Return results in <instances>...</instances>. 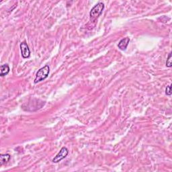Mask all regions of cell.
<instances>
[{
	"label": "cell",
	"instance_id": "obj_7",
	"mask_svg": "<svg viewBox=\"0 0 172 172\" xmlns=\"http://www.w3.org/2000/svg\"><path fill=\"white\" fill-rule=\"evenodd\" d=\"M10 158H11V156H10V155L8 154V153L0 155V163H1V165L8 162Z\"/></svg>",
	"mask_w": 172,
	"mask_h": 172
},
{
	"label": "cell",
	"instance_id": "obj_9",
	"mask_svg": "<svg viewBox=\"0 0 172 172\" xmlns=\"http://www.w3.org/2000/svg\"><path fill=\"white\" fill-rule=\"evenodd\" d=\"M165 94L167 96H171V85L167 86L165 89Z\"/></svg>",
	"mask_w": 172,
	"mask_h": 172
},
{
	"label": "cell",
	"instance_id": "obj_3",
	"mask_svg": "<svg viewBox=\"0 0 172 172\" xmlns=\"http://www.w3.org/2000/svg\"><path fill=\"white\" fill-rule=\"evenodd\" d=\"M69 154V150L67 147H62L58 154L55 156L52 159V162L53 163H59L61 161L63 160V159H65L67 157V155Z\"/></svg>",
	"mask_w": 172,
	"mask_h": 172
},
{
	"label": "cell",
	"instance_id": "obj_2",
	"mask_svg": "<svg viewBox=\"0 0 172 172\" xmlns=\"http://www.w3.org/2000/svg\"><path fill=\"white\" fill-rule=\"evenodd\" d=\"M104 9V4L102 2H99L96 6L92 7L89 12V16L92 20H95L97 19L100 15L102 14L103 10Z\"/></svg>",
	"mask_w": 172,
	"mask_h": 172
},
{
	"label": "cell",
	"instance_id": "obj_4",
	"mask_svg": "<svg viewBox=\"0 0 172 172\" xmlns=\"http://www.w3.org/2000/svg\"><path fill=\"white\" fill-rule=\"evenodd\" d=\"M20 47L21 54H22V56L24 59H27V58H28L30 56V49H29L28 44L26 43V42L25 41H23L22 42H21Z\"/></svg>",
	"mask_w": 172,
	"mask_h": 172
},
{
	"label": "cell",
	"instance_id": "obj_1",
	"mask_svg": "<svg viewBox=\"0 0 172 172\" xmlns=\"http://www.w3.org/2000/svg\"><path fill=\"white\" fill-rule=\"evenodd\" d=\"M50 72V67L49 65H45L37 71L36 78L34 79V83H37L48 78Z\"/></svg>",
	"mask_w": 172,
	"mask_h": 172
},
{
	"label": "cell",
	"instance_id": "obj_5",
	"mask_svg": "<svg viewBox=\"0 0 172 172\" xmlns=\"http://www.w3.org/2000/svg\"><path fill=\"white\" fill-rule=\"evenodd\" d=\"M129 42H130V38L128 37H126L121 40V41L118 42V47L122 51H125L127 47H128Z\"/></svg>",
	"mask_w": 172,
	"mask_h": 172
},
{
	"label": "cell",
	"instance_id": "obj_6",
	"mask_svg": "<svg viewBox=\"0 0 172 172\" xmlns=\"http://www.w3.org/2000/svg\"><path fill=\"white\" fill-rule=\"evenodd\" d=\"M10 67L8 64H4L1 66V71H0V75L1 77L6 76L10 72Z\"/></svg>",
	"mask_w": 172,
	"mask_h": 172
},
{
	"label": "cell",
	"instance_id": "obj_8",
	"mask_svg": "<svg viewBox=\"0 0 172 172\" xmlns=\"http://www.w3.org/2000/svg\"><path fill=\"white\" fill-rule=\"evenodd\" d=\"M171 52H169V54L168 55V59H167L166 61V66L168 67H171L172 66V63H171Z\"/></svg>",
	"mask_w": 172,
	"mask_h": 172
}]
</instances>
